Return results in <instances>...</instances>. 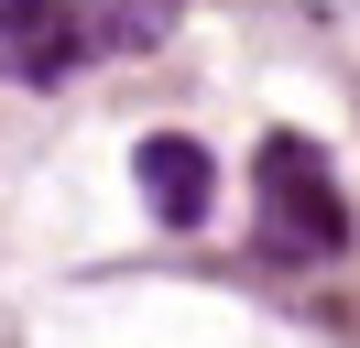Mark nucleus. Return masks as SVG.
I'll list each match as a JSON object with an SVG mask.
<instances>
[{"label":"nucleus","instance_id":"obj_1","mask_svg":"<svg viewBox=\"0 0 360 348\" xmlns=\"http://www.w3.org/2000/svg\"><path fill=\"white\" fill-rule=\"evenodd\" d=\"M262 239L284 261H338V239H349V207H338L328 163H316V142H295V130L262 142Z\"/></svg>","mask_w":360,"mask_h":348},{"label":"nucleus","instance_id":"obj_2","mask_svg":"<svg viewBox=\"0 0 360 348\" xmlns=\"http://www.w3.org/2000/svg\"><path fill=\"white\" fill-rule=\"evenodd\" d=\"M77 55H88V22H77L66 0H0V76L55 87Z\"/></svg>","mask_w":360,"mask_h":348},{"label":"nucleus","instance_id":"obj_3","mask_svg":"<svg viewBox=\"0 0 360 348\" xmlns=\"http://www.w3.org/2000/svg\"><path fill=\"white\" fill-rule=\"evenodd\" d=\"M207 185H219L207 142H186V130H153V142H142V196H153L164 229H197V218H207Z\"/></svg>","mask_w":360,"mask_h":348}]
</instances>
